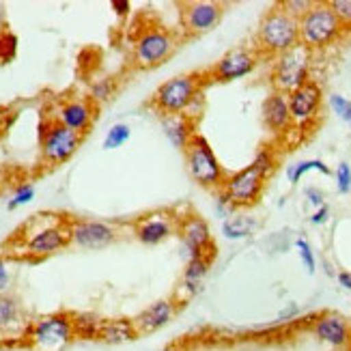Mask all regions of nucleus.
<instances>
[{"instance_id":"f257e3e1","label":"nucleus","mask_w":351,"mask_h":351,"mask_svg":"<svg viewBox=\"0 0 351 351\" xmlns=\"http://www.w3.org/2000/svg\"><path fill=\"white\" fill-rule=\"evenodd\" d=\"M274 168V157L270 151H261L255 162L233 174L222 183V194L226 196L231 207H248V205L257 203L263 190V181Z\"/></svg>"},{"instance_id":"f03ea898","label":"nucleus","mask_w":351,"mask_h":351,"mask_svg":"<svg viewBox=\"0 0 351 351\" xmlns=\"http://www.w3.org/2000/svg\"><path fill=\"white\" fill-rule=\"evenodd\" d=\"M198 89H200L198 76H194V74L174 76L157 86V91L153 93V106L159 112H164L166 116L181 114L192 106V101H196Z\"/></svg>"},{"instance_id":"7ed1b4c3","label":"nucleus","mask_w":351,"mask_h":351,"mask_svg":"<svg viewBox=\"0 0 351 351\" xmlns=\"http://www.w3.org/2000/svg\"><path fill=\"white\" fill-rule=\"evenodd\" d=\"M300 41V20L287 11H270L259 26V43L270 52H287Z\"/></svg>"},{"instance_id":"20e7f679","label":"nucleus","mask_w":351,"mask_h":351,"mask_svg":"<svg viewBox=\"0 0 351 351\" xmlns=\"http://www.w3.org/2000/svg\"><path fill=\"white\" fill-rule=\"evenodd\" d=\"M341 20L336 18L330 3L313 5V9L300 20V41L306 48H321L341 33Z\"/></svg>"},{"instance_id":"39448f33","label":"nucleus","mask_w":351,"mask_h":351,"mask_svg":"<svg viewBox=\"0 0 351 351\" xmlns=\"http://www.w3.org/2000/svg\"><path fill=\"white\" fill-rule=\"evenodd\" d=\"M185 153V164H187V170L192 174V179L205 187H220L224 181H222V168L218 164V159L211 151V147L207 144L203 136L194 134L190 138L187 147L183 149Z\"/></svg>"},{"instance_id":"423d86ee","label":"nucleus","mask_w":351,"mask_h":351,"mask_svg":"<svg viewBox=\"0 0 351 351\" xmlns=\"http://www.w3.org/2000/svg\"><path fill=\"white\" fill-rule=\"evenodd\" d=\"M306 78H309V48L294 46L283 52L274 69V82L278 89L294 93L302 84L309 82Z\"/></svg>"},{"instance_id":"0eeeda50","label":"nucleus","mask_w":351,"mask_h":351,"mask_svg":"<svg viewBox=\"0 0 351 351\" xmlns=\"http://www.w3.org/2000/svg\"><path fill=\"white\" fill-rule=\"evenodd\" d=\"M71 334H74L71 321L63 315H54L37 321L31 341L37 351H61L71 341Z\"/></svg>"},{"instance_id":"6e6552de","label":"nucleus","mask_w":351,"mask_h":351,"mask_svg":"<svg viewBox=\"0 0 351 351\" xmlns=\"http://www.w3.org/2000/svg\"><path fill=\"white\" fill-rule=\"evenodd\" d=\"M80 144V134L74 129L61 125H52L43 136V155L48 162H63L74 155Z\"/></svg>"},{"instance_id":"1a4fd4ad","label":"nucleus","mask_w":351,"mask_h":351,"mask_svg":"<svg viewBox=\"0 0 351 351\" xmlns=\"http://www.w3.org/2000/svg\"><path fill=\"white\" fill-rule=\"evenodd\" d=\"M174 50V41L170 33L164 31H151L147 35H142L138 46H136V65L138 67H153L159 61Z\"/></svg>"},{"instance_id":"9d476101","label":"nucleus","mask_w":351,"mask_h":351,"mask_svg":"<svg viewBox=\"0 0 351 351\" xmlns=\"http://www.w3.org/2000/svg\"><path fill=\"white\" fill-rule=\"evenodd\" d=\"M257 65V58L255 54H250L248 50H231L229 54H224L220 61H218L211 69V76L216 80H237L248 76Z\"/></svg>"},{"instance_id":"9b49d317","label":"nucleus","mask_w":351,"mask_h":351,"mask_svg":"<svg viewBox=\"0 0 351 351\" xmlns=\"http://www.w3.org/2000/svg\"><path fill=\"white\" fill-rule=\"evenodd\" d=\"M321 104V91L315 82H306L300 89H296L289 95V110H291V121L306 123L317 114Z\"/></svg>"},{"instance_id":"f8f14e48","label":"nucleus","mask_w":351,"mask_h":351,"mask_svg":"<svg viewBox=\"0 0 351 351\" xmlns=\"http://www.w3.org/2000/svg\"><path fill=\"white\" fill-rule=\"evenodd\" d=\"M222 18V5L216 3H190L183 9V24L187 28V33L198 35L207 33L220 22Z\"/></svg>"},{"instance_id":"ddd939ff","label":"nucleus","mask_w":351,"mask_h":351,"mask_svg":"<svg viewBox=\"0 0 351 351\" xmlns=\"http://www.w3.org/2000/svg\"><path fill=\"white\" fill-rule=\"evenodd\" d=\"M181 237H183V244L187 246L190 255H192V259L213 252V242H211L209 226L198 216L185 218L183 224H181Z\"/></svg>"},{"instance_id":"4468645a","label":"nucleus","mask_w":351,"mask_h":351,"mask_svg":"<svg viewBox=\"0 0 351 351\" xmlns=\"http://www.w3.org/2000/svg\"><path fill=\"white\" fill-rule=\"evenodd\" d=\"M69 239L86 250H99L114 239V231L104 222H78L69 231Z\"/></svg>"},{"instance_id":"2eb2a0df","label":"nucleus","mask_w":351,"mask_h":351,"mask_svg":"<svg viewBox=\"0 0 351 351\" xmlns=\"http://www.w3.org/2000/svg\"><path fill=\"white\" fill-rule=\"evenodd\" d=\"M174 315V306L172 302H155L151 304L147 311H142L136 319H131V326H134V332L136 336H142V334H149V332H155L159 328H164L168 321L172 319Z\"/></svg>"},{"instance_id":"dca6fc26","label":"nucleus","mask_w":351,"mask_h":351,"mask_svg":"<svg viewBox=\"0 0 351 351\" xmlns=\"http://www.w3.org/2000/svg\"><path fill=\"white\" fill-rule=\"evenodd\" d=\"M263 121L274 131H283L291 123V110H289V99L283 93H274L265 99L263 104Z\"/></svg>"},{"instance_id":"f3484780","label":"nucleus","mask_w":351,"mask_h":351,"mask_svg":"<svg viewBox=\"0 0 351 351\" xmlns=\"http://www.w3.org/2000/svg\"><path fill=\"white\" fill-rule=\"evenodd\" d=\"M67 239H69V233H65L61 226H48V229L37 231L35 235L28 239L26 248L33 255H50L58 250V248H63Z\"/></svg>"},{"instance_id":"a211bd4d","label":"nucleus","mask_w":351,"mask_h":351,"mask_svg":"<svg viewBox=\"0 0 351 351\" xmlns=\"http://www.w3.org/2000/svg\"><path fill=\"white\" fill-rule=\"evenodd\" d=\"M315 332L321 341H326L334 347H343L349 341V328L345 324V319L339 315H324L319 317Z\"/></svg>"},{"instance_id":"6ab92c4d","label":"nucleus","mask_w":351,"mask_h":351,"mask_svg":"<svg viewBox=\"0 0 351 351\" xmlns=\"http://www.w3.org/2000/svg\"><path fill=\"white\" fill-rule=\"evenodd\" d=\"M172 233V222H170V216L164 213H153L147 216L144 220L138 224V237L144 244H159L162 239H166Z\"/></svg>"},{"instance_id":"aec40b11","label":"nucleus","mask_w":351,"mask_h":351,"mask_svg":"<svg viewBox=\"0 0 351 351\" xmlns=\"http://www.w3.org/2000/svg\"><path fill=\"white\" fill-rule=\"evenodd\" d=\"M97 339L110 345H119L125 341H134L136 332H134V326H131V321H125V319L101 321L97 330Z\"/></svg>"},{"instance_id":"412c9836","label":"nucleus","mask_w":351,"mask_h":351,"mask_svg":"<svg viewBox=\"0 0 351 351\" xmlns=\"http://www.w3.org/2000/svg\"><path fill=\"white\" fill-rule=\"evenodd\" d=\"M164 131H166V138L177 149H185L190 138L194 136V127L185 114H168L164 119Z\"/></svg>"},{"instance_id":"4be33fe9","label":"nucleus","mask_w":351,"mask_h":351,"mask_svg":"<svg viewBox=\"0 0 351 351\" xmlns=\"http://www.w3.org/2000/svg\"><path fill=\"white\" fill-rule=\"evenodd\" d=\"M61 121L65 127L74 129V131H84L91 123V110L86 108L80 101H74V104H67L63 110H61Z\"/></svg>"},{"instance_id":"5701e85b","label":"nucleus","mask_w":351,"mask_h":351,"mask_svg":"<svg viewBox=\"0 0 351 351\" xmlns=\"http://www.w3.org/2000/svg\"><path fill=\"white\" fill-rule=\"evenodd\" d=\"M257 222L248 216H231L222 224V235L226 239H244L255 231Z\"/></svg>"},{"instance_id":"b1692460","label":"nucleus","mask_w":351,"mask_h":351,"mask_svg":"<svg viewBox=\"0 0 351 351\" xmlns=\"http://www.w3.org/2000/svg\"><path fill=\"white\" fill-rule=\"evenodd\" d=\"M209 263H211V255H203V257L190 259L187 270H185V287H192L194 289L200 283V278L207 274Z\"/></svg>"},{"instance_id":"393cba45","label":"nucleus","mask_w":351,"mask_h":351,"mask_svg":"<svg viewBox=\"0 0 351 351\" xmlns=\"http://www.w3.org/2000/svg\"><path fill=\"white\" fill-rule=\"evenodd\" d=\"M309 170H319V172H324V174H330V168L324 162H319V159H306V162H300V164L289 168V181L298 183L302 179V174H306Z\"/></svg>"},{"instance_id":"a878e982","label":"nucleus","mask_w":351,"mask_h":351,"mask_svg":"<svg viewBox=\"0 0 351 351\" xmlns=\"http://www.w3.org/2000/svg\"><path fill=\"white\" fill-rule=\"evenodd\" d=\"M129 127L125 123H116L110 127V131L106 134V140H104V149H116L121 147V144H125L129 140Z\"/></svg>"},{"instance_id":"bb28decb","label":"nucleus","mask_w":351,"mask_h":351,"mask_svg":"<svg viewBox=\"0 0 351 351\" xmlns=\"http://www.w3.org/2000/svg\"><path fill=\"white\" fill-rule=\"evenodd\" d=\"M18 321V306L7 298H0V328H7Z\"/></svg>"},{"instance_id":"cd10ccee","label":"nucleus","mask_w":351,"mask_h":351,"mask_svg":"<svg viewBox=\"0 0 351 351\" xmlns=\"http://www.w3.org/2000/svg\"><path fill=\"white\" fill-rule=\"evenodd\" d=\"M330 106L347 125H351V101L349 99H345L343 95H332L330 97Z\"/></svg>"},{"instance_id":"c85d7f7f","label":"nucleus","mask_w":351,"mask_h":351,"mask_svg":"<svg viewBox=\"0 0 351 351\" xmlns=\"http://www.w3.org/2000/svg\"><path fill=\"white\" fill-rule=\"evenodd\" d=\"M16 46H18V39L11 33L0 35V63H7L16 56Z\"/></svg>"},{"instance_id":"c756f323","label":"nucleus","mask_w":351,"mask_h":351,"mask_svg":"<svg viewBox=\"0 0 351 351\" xmlns=\"http://www.w3.org/2000/svg\"><path fill=\"white\" fill-rule=\"evenodd\" d=\"M336 185H339L341 194H347L351 190V166L345 164V162L336 168Z\"/></svg>"},{"instance_id":"7c9ffc66","label":"nucleus","mask_w":351,"mask_h":351,"mask_svg":"<svg viewBox=\"0 0 351 351\" xmlns=\"http://www.w3.org/2000/svg\"><path fill=\"white\" fill-rule=\"evenodd\" d=\"M330 7L336 13V18L341 20V24H351V0H332Z\"/></svg>"},{"instance_id":"2f4dec72","label":"nucleus","mask_w":351,"mask_h":351,"mask_svg":"<svg viewBox=\"0 0 351 351\" xmlns=\"http://www.w3.org/2000/svg\"><path fill=\"white\" fill-rule=\"evenodd\" d=\"M283 7H285V11L289 13L291 18L298 20V16L304 18L306 13L313 9V3H306V0H289V3H285Z\"/></svg>"},{"instance_id":"473e14b6","label":"nucleus","mask_w":351,"mask_h":351,"mask_svg":"<svg viewBox=\"0 0 351 351\" xmlns=\"http://www.w3.org/2000/svg\"><path fill=\"white\" fill-rule=\"evenodd\" d=\"M296 246H298L300 257H302V261H304L306 270H309V272L313 274V272H315V255H313L311 244H309V242H304V239H298V242H296Z\"/></svg>"},{"instance_id":"72a5a7b5","label":"nucleus","mask_w":351,"mask_h":351,"mask_svg":"<svg viewBox=\"0 0 351 351\" xmlns=\"http://www.w3.org/2000/svg\"><path fill=\"white\" fill-rule=\"evenodd\" d=\"M35 196V190H33V185H26V187H22L20 192L13 196V200L9 203V209H16V207H20V205H24V203H28Z\"/></svg>"},{"instance_id":"f704fd0d","label":"nucleus","mask_w":351,"mask_h":351,"mask_svg":"<svg viewBox=\"0 0 351 351\" xmlns=\"http://www.w3.org/2000/svg\"><path fill=\"white\" fill-rule=\"evenodd\" d=\"M328 216H330V209L324 205V207H321V209L311 218V222H313V224H324V222L328 220Z\"/></svg>"},{"instance_id":"c9c22d12","label":"nucleus","mask_w":351,"mask_h":351,"mask_svg":"<svg viewBox=\"0 0 351 351\" xmlns=\"http://www.w3.org/2000/svg\"><path fill=\"white\" fill-rule=\"evenodd\" d=\"M112 9L119 13V16H125V13L129 11V3L127 0H112Z\"/></svg>"},{"instance_id":"e433bc0d","label":"nucleus","mask_w":351,"mask_h":351,"mask_svg":"<svg viewBox=\"0 0 351 351\" xmlns=\"http://www.w3.org/2000/svg\"><path fill=\"white\" fill-rule=\"evenodd\" d=\"M306 194H309V198H311L313 205H319V207H324V194H321L319 190H309Z\"/></svg>"},{"instance_id":"4c0bfd02","label":"nucleus","mask_w":351,"mask_h":351,"mask_svg":"<svg viewBox=\"0 0 351 351\" xmlns=\"http://www.w3.org/2000/svg\"><path fill=\"white\" fill-rule=\"evenodd\" d=\"M9 285V274H7V268H5V263L0 261V291H5Z\"/></svg>"},{"instance_id":"58836bf2","label":"nucleus","mask_w":351,"mask_h":351,"mask_svg":"<svg viewBox=\"0 0 351 351\" xmlns=\"http://www.w3.org/2000/svg\"><path fill=\"white\" fill-rule=\"evenodd\" d=\"M339 283H341L345 289H351V274H349V272H341V274H339Z\"/></svg>"},{"instance_id":"ea45409f","label":"nucleus","mask_w":351,"mask_h":351,"mask_svg":"<svg viewBox=\"0 0 351 351\" xmlns=\"http://www.w3.org/2000/svg\"><path fill=\"white\" fill-rule=\"evenodd\" d=\"M164 351H181V349H179L177 345H170V347H166Z\"/></svg>"}]
</instances>
